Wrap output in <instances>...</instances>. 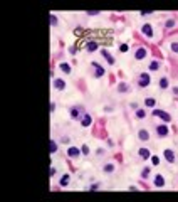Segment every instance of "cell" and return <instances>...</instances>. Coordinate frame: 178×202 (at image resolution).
<instances>
[{
    "instance_id": "obj_7",
    "label": "cell",
    "mask_w": 178,
    "mask_h": 202,
    "mask_svg": "<svg viewBox=\"0 0 178 202\" xmlns=\"http://www.w3.org/2000/svg\"><path fill=\"white\" fill-rule=\"evenodd\" d=\"M153 116H160L161 120L166 121V123H170V121H171V116H170V113L161 111V110H153Z\"/></svg>"
},
{
    "instance_id": "obj_33",
    "label": "cell",
    "mask_w": 178,
    "mask_h": 202,
    "mask_svg": "<svg viewBox=\"0 0 178 202\" xmlns=\"http://www.w3.org/2000/svg\"><path fill=\"white\" fill-rule=\"evenodd\" d=\"M86 15H99V10H89V12H86Z\"/></svg>"
},
{
    "instance_id": "obj_9",
    "label": "cell",
    "mask_w": 178,
    "mask_h": 202,
    "mask_svg": "<svg viewBox=\"0 0 178 202\" xmlns=\"http://www.w3.org/2000/svg\"><path fill=\"white\" fill-rule=\"evenodd\" d=\"M138 140L140 142H150V131L146 128H140L138 130Z\"/></svg>"
},
{
    "instance_id": "obj_34",
    "label": "cell",
    "mask_w": 178,
    "mask_h": 202,
    "mask_svg": "<svg viewBox=\"0 0 178 202\" xmlns=\"http://www.w3.org/2000/svg\"><path fill=\"white\" fill-rule=\"evenodd\" d=\"M96 155H98V157H104V148H98V150H96Z\"/></svg>"
},
{
    "instance_id": "obj_23",
    "label": "cell",
    "mask_w": 178,
    "mask_h": 202,
    "mask_svg": "<svg viewBox=\"0 0 178 202\" xmlns=\"http://www.w3.org/2000/svg\"><path fill=\"white\" fill-rule=\"evenodd\" d=\"M69 180H71V177L66 173V175H62L61 177V180H59V184H61V187H67L69 185Z\"/></svg>"
},
{
    "instance_id": "obj_19",
    "label": "cell",
    "mask_w": 178,
    "mask_h": 202,
    "mask_svg": "<svg viewBox=\"0 0 178 202\" xmlns=\"http://www.w3.org/2000/svg\"><path fill=\"white\" fill-rule=\"evenodd\" d=\"M116 91H118L119 95H123V93H128V91H129V84H128V83H119L118 88H116Z\"/></svg>"
},
{
    "instance_id": "obj_6",
    "label": "cell",
    "mask_w": 178,
    "mask_h": 202,
    "mask_svg": "<svg viewBox=\"0 0 178 202\" xmlns=\"http://www.w3.org/2000/svg\"><path fill=\"white\" fill-rule=\"evenodd\" d=\"M163 157H165V160L168 162V164H175L177 162V157H175V152L171 150V148H166L165 152H163Z\"/></svg>"
},
{
    "instance_id": "obj_36",
    "label": "cell",
    "mask_w": 178,
    "mask_h": 202,
    "mask_svg": "<svg viewBox=\"0 0 178 202\" xmlns=\"http://www.w3.org/2000/svg\"><path fill=\"white\" fill-rule=\"evenodd\" d=\"M61 142H62V143H69V142H71V138H69V137H62V138H61Z\"/></svg>"
},
{
    "instance_id": "obj_14",
    "label": "cell",
    "mask_w": 178,
    "mask_h": 202,
    "mask_svg": "<svg viewBox=\"0 0 178 202\" xmlns=\"http://www.w3.org/2000/svg\"><path fill=\"white\" fill-rule=\"evenodd\" d=\"M52 84H54V88H55L57 91H64V89H66V81H64V79H59V77H55Z\"/></svg>"
},
{
    "instance_id": "obj_12",
    "label": "cell",
    "mask_w": 178,
    "mask_h": 202,
    "mask_svg": "<svg viewBox=\"0 0 178 202\" xmlns=\"http://www.w3.org/2000/svg\"><path fill=\"white\" fill-rule=\"evenodd\" d=\"M81 155V148H77V146H69L67 148V157H71V158H77Z\"/></svg>"
},
{
    "instance_id": "obj_5",
    "label": "cell",
    "mask_w": 178,
    "mask_h": 202,
    "mask_svg": "<svg viewBox=\"0 0 178 202\" xmlns=\"http://www.w3.org/2000/svg\"><path fill=\"white\" fill-rule=\"evenodd\" d=\"M84 115V111H82V106H74L69 110V116H71L72 120H81V116Z\"/></svg>"
},
{
    "instance_id": "obj_25",
    "label": "cell",
    "mask_w": 178,
    "mask_h": 202,
    "mask_svg": "<svg viewBox=\"0 0 178 202\" xmlns=\"http://www.w3.org/2000/svg\"><path fill=\"white\" fill-rule=\"evenodd\" d=\"M160 68H161L160 61H151V62H150V71H158Z\"/></svg>"
},
{
    "instance_id": "obj_35",
    "label": "cell",
    "mask_w": 178,
    "mask_h": 202,
    "mask_svg": "<svg viewBox=\"0 0 178 202\" xmlns=\"http://www.w3.org/2000/svg\"><path fill=\"white\" fill-rule=\"evenodd\" d=\"M77 52V49L74 47V46H72V47H69V54H72V56H74V54H76Z\"/></svg>"
},
{
    "instance_id": "obj_20",
    "label": "cell",
    "mask_w": 178,
    "mask_h": 202,
    "mask_svg": "<svg viewBox=\"0 0 178 202\" xmlns=\"http://www.w3.org/2000/svg\"><path fill=\"white\" fill-rule=\"evenodd\" d=\"M116 170V165L113 164V162H109V164H104V167H102V172L104 173H113Z\"/></svg>"
},
{
    "instance_id": "obj_37",
    "label": "cell",
    "mask_w": 178,
    "mask_h": 202,
    "mask_svg": "<svg viewBox=\"0 0 178 202\" xmlns=\"http://www.w3.org/2000/svg\"><path fill=\"white\" fill-rule=\"evenodd\" d=\"M171 93H173V95H175V96H178V86L171 88Z\"/></svg>"
},
{
    "instance_id": "obj_29",
    "label": "cell",
    "mask_w": 178,
    "mask_h": 202,
    "mask_svg": "<svg viewBox=\"0 0 178 202\" xmlns=\"http://www.w3.org/2000/svg\"><path fill=\"white\" fill-rule=\"evenodd\" d=\"M57 24H59V22H57V17H55L54 14H52V15H51V26H52V27H55Z\"/></svg>"
},
{
    "instance_id": "obj_27",
    "label": "cell",
    "mask_w": 178,
    "mask_h": 202,
    "mask_svg": "<svg viewBox=\"0 0 178 202\" xmlns=\"http://www.w3.org/2000/svg\"><path fill=\"white\" fill-rule=\"evenodd\" d=\"M148 175H150V168H148V167H144V168H143V172H141V179H148Z\"/></svg>"
},
{
    "instance_id": "obj_11",
    "label": "cell",
    "mask_w": 178,
    "mask_h": 202,
    "mask_svg": "<svg viewBox=\"0 0 178 202\" xmlns=\"http://www.w3.org/2000/svg\"><path fill=\"white\" fill-rule=\"evenodd\" d=\"M141 34H143L144 37L151 39V37H153V27L150 26V24H144V26L141 27Z\"/></svg>"
},
{
    "instance_id": "obj_4",
    "label": "cell",
    "mask_w": 178,
    "mask_h": 202,
    "mask_svg": "<svg viewBox=\"0 0 178 202\" xmlns=\"http://www.w3.org/2000/svg\"><path fill=\"white\" fill-rule=\"evenodd\" d=\"M133 56H135L136 61H143L144 57L148 56V51H146V47H143V46H138V47L135 49V54H133Z\"/></svg>"
},
{
    "instance_id": "obj_42",
    "label": "cell",
    "mask_w": 178,
    "mask_h": 202,
    "mask_svg": "<svg viewBox=\"0 0 178 202\" xmlns=\"http://www.w3.org/2000/svg\"><path fill=\"white\" fill-rule=\"evenodd\" d=\"M104 111H106V113H111V111H113V108H111V106H106V108H104Z\"/></svg>"
},
{
    "instance_id": "obj_30",
    "label": "cell",
    "mask_w": 178,
    "mask_h": 202,
    "mask_svg": "<svg viewBox=\"0 0 178 202\" xmlns=\"http://www.w3.org/2000/svg\"><path fill=\"white\" fill-rule=\"evenodd\" d=\"M81 153H82V155H89V146L82 145V146H81Z\"/></svg>"
},
{
    "instance_id": "obj_21",
    "label": "cell",
    "mask_w": 178,
    "mask_h": 202,
    "mask_svg": "<svg viewBox=\"0 0 178 202\" xmlns=\"http://www.w3.org/2000/svg\"><path fill=\"white\" fill-rule=\"evenodd\" d=\"M59 69L62 71L64 74H72V69H71V66H69L67 62H61V64H59Z\"/></svg>"
},
{
    "instance_id": "obj_28",
    "label": "cell",
    "mask_w": 178,
    "mask_h": 202,
    "mask_svg": "<svg viewBox=\"0 0 178 202\" xmlns=\"http://www.w3.org/2000/svg\"><path fill=\"white\" fill-rule=\"evenodd\" d=\"M170 49H171V52H175V54H178V42H171V46H170Z\"/></svg>"
},
{
    "instance_id": "obj_26",
    "label": "cell",
    "mask_w": 178,
    "mask_h": 202,
    "mask_svg": "<svg viewBox=\"0 0 178 202\" xmlns=\"http://www.w3.org/2000/svg\"><path fill=\"white\" fill-rule=\"evenodd\" d=\"M175 26H177V20H175V19H170V20L165 22V27H166V29H173Z\"/></svg>"
},
{
    "instance_id": "obj_38",
    "label": "cell",
    "mask_w": 178,
    "mask_h": 202,
    "mask_svg": "<svg viewBox=\"0 0 178 202\" xmlns=\"http://www.w3.org/2000/svg\"><path fill=\"white\" fill-rule=\"evenodd\" d=\"M89 189H91V190H96V189H99V184H93L91 187H89Z\"/></svg>"
},
{
    "instance_id": "obj_3",
    "label": "cell",
    "mask_w": 178,
    "mask_h": 202,
    "mask_svg": "<svg viewBox=\"0 0 178 202\" xmlns=\"http://www.w3.org/2000/svg\"><path fill=\"white\" fill-rule=\"evenodd\" d=\"M155 131H156V137L158 138H166L170 135V130H168V126L163 123V125H156L155 126Z\"/></svg>"
},
{
    "instance_id": "obj_41",
    "label": "cell",
    "mask_w": 178,
    "mask_h": 202,
    "mask_svg": "<svg viewBox=\"0 0 178 202\" xmlns=\"http://www.w3.org/2000/svg\"><path fill=\"white\" fill-rule=\"evenodd\" d=\"M49 173H51V177H54V175H55V168L51 167V172H49Z\"/></svg>"
},
{
    "instance_id": "obj_15",
    "label": "cell",
    "mask_w": 178,
    "mask_h": 202,
    "mask_svg": "<svg viewBox=\"0 0 178 202\" xmlns=\"http://www.w3.org/2000/svg\"><path fill=\"white\" fill-rule=\"evenodd\" d=\"M153 184H155V187H163V185H165V177L160 175V173L155 175L153 177Z\"/></svg>"
},
{
    "instance_id": "obj_17",
    "label": "cell",
    "mask_w": 178,
    "mask_h": 202,
    "mask_svg": "<svg viewBox=\"0 0 178 202\" xmlns=\"http://www.w3.org/2000/svg\"><path fill=\"white\" fill-rule=\"evenodd\" d=\"M144 106H146V108H151V110H155V106H156V98H153V96H148V98H144Z\"/></svg>"
},
{
    "instance_id": "obj_22",
    "label": "cell",
    "mask_w": 178,
    "mask_h": 202,
    "mask_svg": "<svg viewBox=\"0 0 178 202\" xmlns=\"http://www.w3.org/2000/svg\"><path fill=\"white\" fill-rule=\"evenodd\" d=\"M135 115H136L138 120H144V118H146V111H144L143 108H138V110L135 111Z\"/></svg>"
},
{
    "instance_id": "obj_31",
    "label": "cell",
    "mask_w": 178,
    "mask_h": 202,
    "mask_svg": "<svg viewBox=\"0 0 178 202\" xmlns=\"http://www.w3.org/2000/svg\"><path fill=\"white\" fill-rule=\"evenodd\" d=\"M119 51H121V52H128V51H129V46H128V44H121V46H119Z\"/></svg>"
},
{
    "instance_id": "obj_1",
    "label": "cell",
    "mask_w": 178,
    "mask_h": 202,
    "mask_svg": "<svg viewBox=\"0 0 178 202\" xmlns=\"http://www.w3.org/2000/svg\"><path fill=\"white\" fill-rule=\"evenodd\" d=\"M150 83H151V76H150L148 73H141L140 76H138V79H136V84H138V88H140V89L148 88Z\"/></svg>"
},
{
    "instance_id": "obj_16",
    "label": "cell",
    "mask_w": 178,
    "mask_h": 202,
    "mask_svg": "<svg viewBox=\"0 0 178 202\" xmlns=\"http://www.w3.org/2000/svg\"><path fill=\"white\" fill-rule=\"evenodd\" d=\"M158 88H160V89H168L170 88V79L168 77H160V81H158Z\"/></svg>"
},
{
    "instance_id": "obj_13",
    "label": "cell",
    "mask_w": 178,
    "mask_h": 202,
    "mask_svg": "<svg viewBox=\"0 0 178 202\" xmlns=\"http://www.w3.org/2000/svg\"><path fill=\"white\" fill-rule=\"evenodd\" d=\"M101 56L104 57V59H106V62H108V64H111V66H113V64H114V62H116L114 56H111V54H109V52L106 51V49H102V51H101Z\"/></svg>"
},
{
    "instance_id": "obj_10",
    "label": "cell",
    "mask_w": 178,
    "mask_h": 202,
    "mask_svg": "<svg viewBox=\"0 0 178 202\" xmlns=\"http://www.w3.org/2000/svg\"><path fill=\"white\" fill-rule=\"evenodd\" d=\"M84 49H86V52H96L99 49V44L94 42V41H88L86 46H84Z\"/></svg>"
},
{
    "instance_id": "obj_32",
    "label": "cell",
    "mask_w": 178,
    "mask_h": 202,
    "mask_svg": "<svg viewBox=\"0 0 178 202\" xmlns=\"http://www.w3.org/2000/svg\"><path fill=\"white\" fill-rule=\"evenodd\" d=\"M151 164H153V165H158V164H160V158H158L156 155H153V157H151Z\"/></svg>"
},
{
    "instance_id": "obj_24",
    "label": "cell",
    "mask_w": 178,
    "mask_h": 202,
    "mask_svg": "<svg viewBox=\"0 0 178 202\" xmlns=\"http://www.w3.org/2000/svg\"><path fill=\"white\" fill-rule=\"evenodd\" d=\"M57 150H59L57 142H55V140H51V142H49V152H51V153H55Z\"/></svg>"
},
{
    "instance_id": "obj_39",
    "label": "cell",
    "mask_w": 178,
    "mask_h": 202,
    "mask_svg": "<svg viewBox=\"0 0 178 202\" xmlns=\"http://www.w3.org/2000/svg\"><path fill=\"white\" fill-rule=\"evenodd\" d=\"M54 111H55V103L52 101V103H51V113H54Z\"/></svg>"
},
{
    "instance_id": "obj_2",
    "label": "cell",
    "mask_w": 178,
    "mask_h": 202,
    "mask_svg": "<svg viewBox=\"0 0 178 202\" xmlns=\"http://www.w3.org/2000/svg\"><path fill=\"white\" fill-rule=\"evenodd\" d=\"M91 69H93V76L94 77H102L104 74H106V69L102 68L101 64H98V62H91Z\"/></svg>"
},
{
    "instance_id": "obj_8",
    "label": "cell",
    "mask_w": 178,
    "mask_h": 202,
    "mask_svg": "<svg viewBox=\"0 0 178 202\" xmlns=\"http://www.w3.org/2000/svg\"><path fill=\"white\" fill-rule=\"evenodd\" d=\"M81 126H84V128H88V126H91V123H93V116L89 115V113L84 111V115L81 116Z\"/></svg>"
},
{
    "instance_id": "obj_40",
    "label": "cell",
    "mask_w": 178,
    "mask_h": 202,
    "mask_svg": "<svg viewBox=\"0 0 178 202\" xmlns=\"http://www.w3.org/2000/svg\"><path fill=\"white\" fill-rule=\"evenodd\" d=\"M108 146H109V148H111V146H114V142H113L111 138H109V140H108Z\"/></svg>"
},
{
    "instance_id": "obj_18",
    "label": "cell",
    "mask_w": 178,
    "mask_h": 202,
    "mask_svg": "<svg viewBox=\"0 0 178 202\" xmlns=\"http://www.w3.org/2000/svg\"><path fill=\"white\" fill-rule=\"evenodd\" d=\"M138 155H140V158H143V160L151 158V157H150V155H151V152H150L148 148H140V150H138Z\"/></svg>"
}]
</instances>
